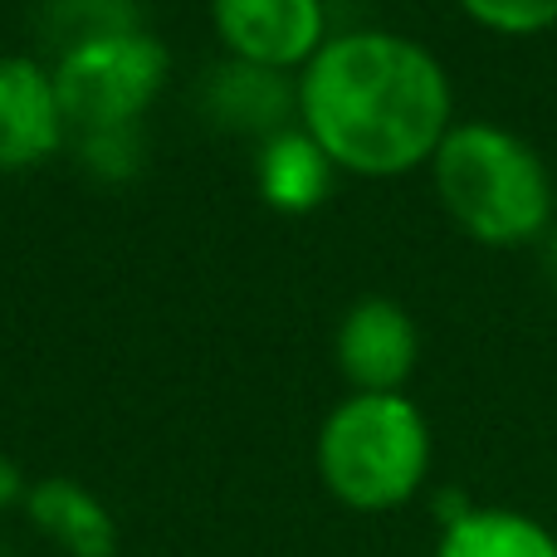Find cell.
Instances as JSON below:
<instances>
[{
    "mask_svg": "<svg viewBox=\"0 0 557 557\" xmlns=\"http://www.w3.org/2000/svg\"><path fill=\"white\" fill-rule=\"evenodd\" d=\"M298 108L327 162L392 176L445 143L450 84L411 39L343 35L308 59Z\"/></svg>",
    "mask_w": 557,
    "mask_h": 557,
    "instance_id": "cell-1",
    "label": "cell"
},
{
    "mask_svg": "<svg viewBox=\"0 0 557 557\" xmlns=\"http://www.w3.org/2000/svg\"><path fill=\"white\" fill-rule=\"evenodd\" d=\"M431 435L401 392H357L327 416L318 435L323 484L347 509H396L425 480Z\"/></svg>",
    "mask_w": 557,
    "mask_h": 557,
    "instance_id": "cell-2",
    "label": "cell"
},
{
    "mask_svg": "<svg viewBox=\"0 0 557 557\" xmlns=\"http://www.w3.org/2000/svg\"><path fill=\"white\" fill-rule=\"evenodd\" d=\"M441 201L474 240L513 245L548 225L553 191L543 162L499 127H455L435 147Z\"/></svg>",
    "mask_w": 557,
    "mask_h": 557,
    "instance_id": "cell-3",
    "label": "cell"
},
{
    "mask_svg": "<svg viewBox=\"0 0 557 557\" xmlns=\"http://www.w3.org/2000/svg\"><path fill=\"white\" fill-rule=\"evenodd\" d=\"M166 49L152 35H103L88 45L64 49L54 69V98L64 127L74 133H103V127H137L143 108L166 84Z\"/></svg>",
    "mask_w": 557,
    "mask_h": 557,
    "instance_id": "cell-4",
    "label": "cell"
},
{
    "mask_svg": "<svg viewBox=\"0 0 557 557\" xmlns=\"http://www.w3.org/2000/svg\"><path fill=\"white\" fill-rule=\"evenodd\" d=\"M221 39L240 64L288 69L313 59L323 39V5L318 0H211Z\"/></svg>",
    "mask_w": 557,
    "mask_h": 557,
    "instance_id": "cell-5",
    "label": "cell"
},
{
    "mask_svg": "<svg viewBox=\"0 0 557 557\" xmlns=\"http://www.w3.org/2000/svg\"><path fill=\"white\" fill-rule=\"evenodd\" d=\"M337 367L357 392H396L416 367V323L392 298H362L343 318Z\"/></svg>",
    "mask_w": 557,
    "mask_h": 557,
    "instance_id": "cell-6",
    "label": "cell"
},
{
    "mask_svg": "<svg viewBox=\"0 0 557 557\" xmlns=\"http://www.w3.org/2000/svg\"><path fill=\"white\" fill-rule=\"evenodd\" d=\"M64 137L54 74L20 54H0V172L45 162Z\"/></svg>",
    "mask_w": 557,
    "mask_h": 557,
    "instance_id": "cell-7",
    "label": "cell"
},
{
    "mask_svg": "<svg viewBox=\"0 0 557 557\" xmlns=\"http://www.w3.org/2000/svg\"><path fill=\"white\" fill-rule=\"evenodd\" d=\"M25 513L59 553L69 557H113L117 553V529L113 513L74 480H39L25 494Z\"/></svg>",
    "mask_w": 557,
    "mask_h": 557,
    "instance_id": "cell-8",
    "label": "cell"
},
{
    "mask_svg": "<svg viewBox=\"0 0 557 557\" xmlns=\"http://www.w3.org/2000/svg\"><path fill=\"white\" fill-rule=\"evenodd\" d=\"M327 152L308 133H274L260 152V191L278 211H313L327 196Z\"/></svg>",
    "mask_w": 557,
    "mask_h": 557,
    "instance_id": "cell-9",
    "label": "cell"
},
{
    "mask_svg": "<svg viewBox=\"0 0 557 557\" xmlns=\"http://www.w3.org/2000/svg\"><path fill=\"white\" fill-rule=\"evenodd\" d=\"M435 557H557V543L533 519H519V513L504 509H480V513H460L445 529Z\"/></svg>",
    "mask_w": 557,
    "mask_h": 557,
    "instance_id": "cell-10",
    "label": "cell"
},
{
    "mask_svg": "<svg viewBox=\"0 0 557 557\" xmlns=\"http://www.w3.org/2000/svg\"><path fill=\"white\" fill-rule=\"evenodd\" d=\"M211 108L231 127H278L288 113V88L274 69L260 64H225L211 78Z\"/></svg>",
    "mask_w": 557,
    "mask_h": 557,
    "instance_id": "cell-11",
    "label": "cell"
},
{
    "mask_svg": "<svg viewBox=\"0 0 557 557\" xmlns=\"http://www.w3.org/2000/svg\"><path fill=\"white\" fill-rule=\"evenodd\" d=\"M49 20H54V29H69L74 45H88V39L103 35H127L133 29V5L127 0H54Z\"/></svg>",
    "mask_w": 557,
    "mask_h": 557,
    "instance_id": "cell-12",
    "label": "cell"
},
{
    "mask_svg": "<svg viewBox=\"0 0 557 557\" xmlns=\"http://www.w3.org/2000/svg\"><path fill=\"white\" fill-rule=\"evenodd\" d=\"M78 157L88 162V172H98L103 182H123L137 172L143 152H137V127H103V133H78Z\"/></svg>",
    "mask_w": 557,
    "mask_h": 557,
    "instance_id": "cell-13",
    "label": "cell"
},
{
    "mask_svg": "<svg viewBox=\"0 0 557 557\" xmlns=\"http://www.w3.org/2000/svg\"><path fill=\"white\" fill-rule=\"evenodd\" d=\"M460 5L504 35H533L557 20V0H460Z\"/></svg>",
    "mask_w": 557,
    "mask_h": 557,
    "instance_id": "cell-14",
    "label": "cell"
},
{
    "mask_svg": "<svg viewBox=\"0 0 557 557\" xmlns=\"http://www.w3.org/2000/svg\"><path fill=\"white\" fill-rule=\"evenodd\" d=\"M25 480H20V470H15V460H5L0 455V509H10V504H20L25 499Z\"/></svg>",
    "mask_w": 557,
    "mask_h": 557,
    "instance_id": "cell-15",
    "label": "cell"
},
{
    "mask_svg": "<svg viewBox=\"0 0 557 557\" xmlns=\"http://www.w3.org/2000/svg\"><path fill=\"white\" fill-rule=\"evenodd\" d=\"M553 264H557V240H553Z\"/></svg>",
    "mask_w": 557,
    "mask_h": 557,
    "instance_id": "cell-16",
    "label": "cell"
}]
</instances>
